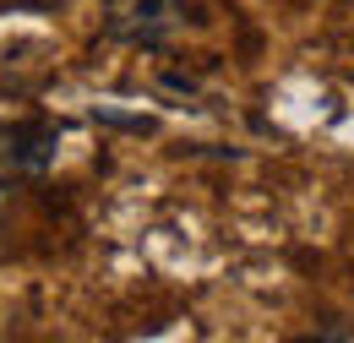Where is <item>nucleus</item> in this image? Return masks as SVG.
<instances>
[{"mask_svg": "<svg viewBox=\"0 0 354 343\" xmlns=\"http://www.w3.org/2000/svg\"><path fill=\"white\" fill-rule=\"evenodd\" d=\"M196 22L191 0H109L104 6V33L131 49H169Z\"/></svg>", "mask_w": 354, "mask_h": 343, "instance_id": "f257e3e1", "label": "nucleus"}, {"mask_svg": "<svg viewBox=\"0 0 354 343\" xmlns=\"http://www.w3.org/2000/svg\"><path fill=\"white\" fill-rule=\"evenodd\" d=\"M60 131L49 120H0V174L11 180H39L55 169Z\"/></svg>", "mask_w": 354, "mask_h": 343, "instance_id": "f03ea898", "label": "nucleus"}, {"mask_svg": "<svg viewBox=\"0 0 354 343\" xmlns=\"http://www.w3.org/2000/svg\"><path fill=\"white\" fill-rule=\"evenodd\" d=\"M98 120H104V126H126V131H153L147 115H120V109H98Z\"/></svg>", "mask_w": 354, "mask_h": 343, "instance_id": "7ed1b4c3", "label": "nucleus"}, {"mask_svg": "<svg viewBox=\"0 0 354 343\" xmlns=\"http://www.w3.org/2000/svg\"><path fill=\"white\" fill-rule=\"evenodd\" d=\"M316 338H354V327H344V322H316Z\"/></svg>", "mask_w": 354, "mask_h": 343, "instance_id": "20e7f679", "label": "nucleus"}]
</instances>
